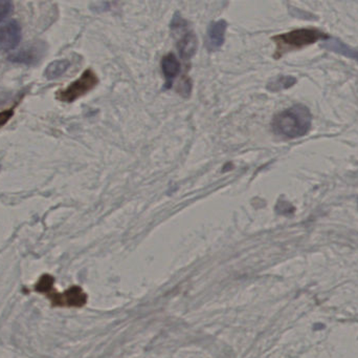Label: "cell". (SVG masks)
Listing matches in <instances>:
<instances>
[{"instance_id":"obj_1","label":"cell","mask_w":358,"mask_h":358,"mask_svg":"<svg viewBox=\"0 0 358 358\" xmlns=\"http://www.w3.org/2000/svg\"><path fill=\"white\" fill-rule=\"evenodd\" d=\"M310 126V111L302 104L281 111L273 120V132L283 138L296 139L305 136Z\"/></svg>"},{"instance_id":"obj_2","label":"cell","mask_w":358,"mask_h":358,"mask_svg":"<svg viewBox=\"0 0 358 358\" xmlns=\"http://www.w3.org/2000/svg\"><path fill=\"white\" fill-rule=\"evenodd\" d=\"M55 279L50 275L40 277L35 286V291L45 294L54 307H75L81 308L87 303V294L79 286H73L63 294H59L54 288Z\"/></svg>"},{"instance_id":"obj_3","label":"cell","mask_w":358,"mask_h":358,"mask_svg":"<svg viewBox=\"0 0 358 358\" xmlns=\"http://www.w3.org/2000/svg\"><path fill=\"white\" fill-rule=\"evenodd\" d=\"M328 36L323 32L315 29H302L282 34V35L273 37V41L277 44L275 58H280L284 53L292 50H299L304 46L313 44L322 39H327Z\"/></svg>"},{"instance_id":"obj_4","label":"cell","mask_w":358,"mask_h":358,"mask_svg":"<svg viewBox=\"0 0 358 358\" xmlns=\"http://www.w3.org/2000/svg\"><path fill=\"white\" fill-rule=\"evenodd\" d=\"M99 83L98 77L92 69H87L82 74L79 79L69 84L64 90L57 92V99L61 102L71 103L77 99L81 98L90 90L96 88Z\"/></svg>"},{"instance_id":"obj_5","label":"cell","mask_w":358,"mask_h":358,"mask_svg":"<svg viewBox=\"0 0 358 358\" xmlns=\"http://www.w3.org/2000/svg\"><path fill=\"white\" fill-rule=\"evenodd\" d=\"M171 29L174 33L181 34V38L178 42L179 54L183 60H189L197 50V38L195 34L189 29L187 21L178 15L172 20Z\"/></svg>"},{"instance_id":"obj_6","label":"cell","mask_w":358,"mask_h":358,"mask_svg":"<svg viewBox=\"0 0 358 358\" xmlns=\"http://www.w3.org/2000/svg\"><path fill=\"white\" fill-rule=\"evenodd\" d=\"M21 40V27L17 21H10L0 27V50H10L16 48Z\"/></svg>"},{"instance_id":"obj_7","label":"cell","mask_w":358,"mask_h":358,"mask_svg":"<svg viewBox=\"0 0 358 358\" xmlns=\"http://www.w3.org/2000/svg\"><path fill=\"white\" fill-rule=\"evenodd\" d=\"M227 27V25L224 20L210 23L208 29V42H206L208 50H216L222 46Z\"/></svg>"},{"instance_id":"obj_8","label":"cell","mask_w":358,"mask_h":358,"mask_svg":"<svg viewBox=\"0 0 358 358\" xmlns=\"http://www.w3.org/2000/svg\"><path fill=\"white\" fill-rule=\"evenodd\" d=\"M162 69L166 78V88H170L172 85L174 78L178 75L180 71V63L174 54H168L164 57L162 60Z\"/></svg>"},{"instance_id":"obj_9","label":"cell","mask_w":358,"mask_h":358,"mask_svg":"<svg viewBox=\"0 0 358 358\" xmlns=\"http://www.w3.org/2000/svg\"><path fill=\"white\" fill-rule=\"evenodd\" d=\"M42 50L43 48L41 46H34L27 50H22L17 54L12 55L10 57V60L14 61V62L24 63V64H34L40 60Z\"/></svg>"},{"instance_id":"obj_10","label":"cell","mask_w":358,"mask_h":358,"mask_svg":"<svg viewBox=\"0 0 358 358\" xmlns=\"http://www.w3.org/2000/svg\"><path fill=\"white\" fill-rule=\"evenodd\" d=\"M322 48L330 50V52L338 53L343 56L349 57V58L355 59L358 62V50L350 48V46L345 44L344 42L340 41L338 39H330L322 44Z\"/></svg>"},{"instance_id":"obj_11","label":"cell","mask_w":358,"mask_h":358,"mask_svg":"<svg viewBox=\"0 0 358 358\" xmlns=\"http://www.w3.org/2000/svg\"><path fill=\"white\" fill-rule=\"evenodd\" d=\"M69 65H71V62L66 60V59L54 61V62L50 63L46 67L44 76L50 80L56 79V78L60 77L61 75H63L67 71Z\"/></svg>"},{"instance_id":"obj_12","label":"cell","mask_w":358,"mask_h":358,"mask_svg":"<svg viewBox=\"0 0 358 358\" xmlns=\"http://www.w3.org/2000/svg\"><path fill=\"white\" fill-rule=\"evenodd\" d=\"M296 80L294 78L289 77V76H281L278 77L277 79L273 80L271 83L268 84L267 88L271 92H279L281 90H285V88H290L296 83Z\"/></svg>"},{"instance_id":"obj_13","label":"cell","mask_w":358,"mask_h":358,"mask_svg":"<svg viewBox=\"0 0 358 358\" xmlns=\"http://www.w3.org/2000/svg\"><path fill=\"white\" fill-rule=\"evenodd\" d=\"M13 12V2L8 0H0V22Z\"/></svg>"},{"instance_id":"obj_14","label":"cell","mask_w":358,"mask_h":358,"mask_svg":"<svg viewBox=\"0 0 358 358\" xmlns=\"http://www.w3.org/2000/svg\"><path fill=\"white\" fill-rule=\"evenodd\" d=\"M14 115V109H10L8 111H3L0 113V128L10 119Z\"/></svg>"},{"instance_id":"obj_15","label":"cell","mask_w":358,"mask_h":358,"mask_svg":"<svg viewBox=\"0 0 358 358\" xmlns=\"http://www.w3.org/2000/svg\"><path fill=\"white\" fill-rule=\"evenodd\" d=\"M0 168H1V166H0Z\"/></svg>"}]
</instances>
